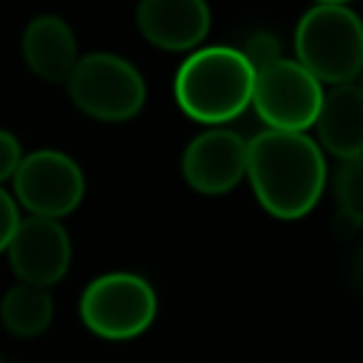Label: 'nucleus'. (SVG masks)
Masks as SVG:
<instances>
[{"label":"nucleus","instance_id":"7ed1b4c3","mask_svg":"<svg viewBox=\"0 0 363 363\" xmlns=\"http://www.w3.org/2000/svg\"><path fill=\"white\" fill-rule=\"evenodd\" d=\"M295 60L320 82H357L363 68V26L349 6H312L295 26Z\"/></svg>","mask_w":363,"mask_h":363},{"label":"nucleus","instance_id":"2eb2a0df","mask_svg":"<svg viewBox=\"0 0 363 363\" xmlns=\"http://www.w3.org/2000/svg\"><path fill=\"white\" fill-rule=\"evenodd\" d=\"M238 51L244 54V60L250 62L252 71H261V68H267V65H272L284 57L281 40L272 31H252Z\"/></svg>","mask_w":363,"mask_h":363},{"label":"nucleus","instance_id":"4468645a","mask_svg":"<svg viewBox=\"0 0 363 363\" xmlns=\"http://www.w3.org/2000/svg\"><path fill=\"white\" fill-rule=\"evenodd\" d=\"M332 187L337 196V213L363 221V156L340 159Z\"/></svg>","mask_w":363,"mask_h":363},{"label":"nucleus","instance_id":"9b49d317","mask_svg":"<svg viewBox=\"0 0 363 363\" xmlns=\"http://www.w3.org/2000/svg\"><path fill=\"white\" fill-rule=\"evenodd\" d=\"M312 128H318L320 150L335 159L363 156V88L357 82L329 85Z\"/></svg>","mask_w":363,"mask_h":363},{"label":"nucleus","instance_id":"20e7f679","mask_svg":"<svg viewBox=\"0 0 363 363\" xmlns=\"http://www.w3.org/2000/svg\"><path fill=\"white\" fill-rule=\"evenodd\" d=\"M159 312L153 284L130 269L96 275L79 295V320L102 340H133L145 335Z\"/></svg>","mask_w":363,"mask_h":363},{"label":"nucleus","instance_id":"423d86ee","mask_svg":"<svg viewBox=\"0 0 363 363\" xmlns=\"http://www.w3.org/2000/svg\"><path fill=\"white\" fill-rule=\"evenodd\" d=\"M11 196L28 216L62 218L82 204L85 176L82 167L62 150H31L23 153L11 176Z\"/></svg>","mask_w":363,"mask_h":363},{"label":"nucleus","instance_id":"dca6fc26","mask_svg":"<svg viewBox=\"0 0 363 363\" xmlns=\"http://www.w3.org/2000/svg\"><path fill=\"white\" fill-rule=\"evenodd\" d=\"M20 159H23L20 139H17L11 130L0 128V187H3V182H11V176H14L17 164H20Z\"/></svg>","mask_w":363,"mask_h":363},{"label":"nucleus","instance_id":"0eeeda50","mask_svg":"<svg viewBox=\"0 0 363 363\" xmlns=\"http://www.w3.org/2000/svg\"><path fill=\"white\" fill-rule=\"evenodd\" d=\"M323 99V85L289 57L255 71L252 99L258 119L272 130H309Z\"/></svg>","mask_w":363,"mask_h":363},{"label":"nucleus","instance_id":"9d476101","mask_svg":"<svg viewBox=\"0 0 363 363\" xmlns=\"http://www.w3.org/2000/svg\"><path fill=\"white\" fill-rule=\"evenodd\" d=\"M139 34L162 51H193L210 34L207 0H139Z\"/></svg>","mask_w":363,"mask_h":363},{"label":"nucleus","instance_id":"6e6552de","mask_svg":"<svg viewBox=\"0 0 363 363\" xmlns=\"http://www.w3.org/2000/svg\"><path fill=\"white\" fill-rule=\"evenodd\" d=\"M6 255L17 281L51 289L71 267V235L60 218L20 216Z\"/></svg>","mask_w":363,"mask_h":363},{"label":"nucleus","instance_id":"f3484780","mask_svg":"<svg viewBox=\"0 0 363 363\" xmlns=\"http://www.w3.org/2000/svg\"><path fill=\"white\" fill-rule=\"evenodd\" d=\"M20 221V207L14 201V196L9 190L0 187V252H6L9 241H11V233Z\"/></svg>","mask_w":363,"mask_h":363},{"label":"nucleus","instance_id":"39448f33","mask_svg":"<svg viewBox=\"0 0 363 363\" xmlns=\"http://www.w3.org/2000/svg\"><path fill=\"white\" fill-rule=\"evenodd\" d=\"M65 88L71 102L99 122H128L147 99V85L139 68L111 51L79 57L65 77Z\"/></svg>","mask_w":363,"mask_h":363},{"label":"nucleus","instance_id":"a211bd4d","mask_svg":"<svg viewBox=\"0 0 363 363\" xmlns=\"http://www.w3.org/2000/svg\"><path fill=\"white\" fill-rule=\"evenodd\" d=\"M352 0H315V6H349Z\"/></svg>","mask_w":363,"mask_h":363},{"label":"nucleus","instance_id":"1a4fd4ad","mask_svg":"<svg viewBox=\"0 0 363 363\" xmlns=\"http://www.w3.org/2000/svg\"><path fill=\"white\" fill-rule=\"evenodd\" d=\"M247 170V139L224 125L207 128L193 136L182 153L184 182L204 196L230 193L244 182Z\"/></svg>","mask_w":363,"mask_h":363},{"label":"nucleus","instance_id":"f257e3e1","mask_svg":"<svg viewBox=\"0 0 363 363\" xmlns=\"http://www.w3.org/2000/svg\"><path fill=\"white\" fill-rule=\"evenodd\" d=\"M244 179H250L258 204L269 216L295 221L320 201L329 167L320 145L309 133L267 128L247 142Z\"/></svg>","mask_w":363,"mask_h":363},{"label":"nucleus","instance_id":"f8f14e48","mask_svg":"<svg viewBox=\"0 0 363 363\" xmlns=\"http://www.w3.org/2000/svg\"><path fill=\"white\" fill-rule=\"evenodd\" d=\"M26 65L43 82H65L74 62L79 60L74 28L57 14H37L26 23L20 37Z\"/></svg>","mask_w":363,"mask_h":363},{"label":"nucleus","instance_id":"f03ea898","mask_svg":"<svg viewBox=\"0 0 363 363\" xmlns=\"http://www.w3.org/2000/svg\"><path fill=\"white\" fill-rule=\"evenodd\" d=\"M255 71L233 45L193 48L173 79V96L184 116L201 125H227L238 119L252 99Z\"/></svg>","mask_w":363,"mask_h":363},{"label":"nucleus","instance_id":"ddd939ff","mask_svg":"<svg viewBox=\"0 0 363 363\" xmlns=\"http://www.w3.org/2000/svg\"><path fill=\"white\" fill-rule=\"evenodd\" d=\"M54 320V298L43 286L17 281L0 298V323L20 340L40 337Z\"/></svg>","mask_w":363,"mask_h":363}]
</instances>
